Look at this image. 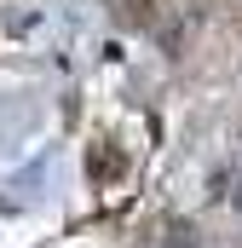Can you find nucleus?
<instances>
[{
	"label": "nucleus",
	"instance_id": "obj_1",
	"mask_svg": "<svg viewBox=\"0 0 242 248\" xmlns=\"http://www.w3.org/2000/svg\"><path fill=\"white\" fill-rule=\"evenodd\" d=\"M237 202H242V185H237Z\"/></svg>",
	"mask_w": 242,
	"mask_h": 248
}]
</instances>
